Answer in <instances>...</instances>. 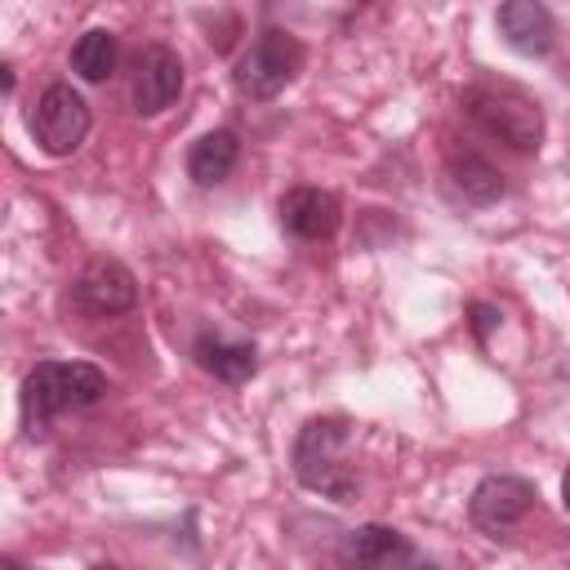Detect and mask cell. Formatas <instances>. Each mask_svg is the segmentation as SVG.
<instances>
[{
    "label": "cell",
    "mask_w": 570,
    "mask_h": 570,
    "mask_svg": "<svg viewBox=\"0 0 570 570\" xmlns=\"http://www.w3.org/2000/svg\"><path fill=\"white\" fill-rule=\"evenodd\" d=\"M347 436H352V423L347 419H307L303 432H298V441H294V476L312 494L334 499V503H352L356 490H361L356 472L343 459Z\"/></svg>",
    "instance_id": "obj_1"
},
{
    "label": "cell",
    "mask_w": 570,
    "mask_h": 570,
    "mask_svg": "<svg viewBox=\"0 0 570 570\" xmlns=\"http://www.w3.org/2000/svg\"><path fill=\"white\" fill-rule=\"evenodd\" d=\"M107 374L89 361H40L22 383V419L27 428H45L62 410H85L102 401Z\"/></svg>",
    "instance_id": "obj_2"
},
{
    "label": "cell",
    "mask_w": 570,
    "mask_h": 570,
    "mask_svg": "<svg viewBox=\"0 0 570 570\" xmlns=\"http://www.w3.org/2000/svg\"><path fill=\"white\" fill-rule=\"evenodd\" d=\"M463 111H468V120L485 138H494V142H503V147H512L521 156L539 151V142H543V111L530 98H521V94H508V89H468L463 94Z\"/></svg>",
    "instance_id": "obj_3"
},
{
    "label": "cell",
    "mask_w": 570,
    "mask_h": 570,
    "mask_svg": "<svg viewBox=\"0 0 570 570\" xmlns=\"http://www.w3.org/2000/svg\"><path fill=\"white\" fill-rule=\"evenodd\" d=\"M298 67H303V45H298L289 31H263V36L236 58L232 80H236V89H240L245 98L267 102V98H276V94L298 76Z\"/></svg>",
    "instance_id": "obj_4"
},
{
    "label": "cell",
    "mask_w": 570,
    "mask_h": 570,
    "mask_svg": "<svg viewBox=\"0 0 570 570\" xmlns=\"http://www.w3.org/2000/svg\"><path fill=\"white\" fill-rule=\"evenodd\" d=\"M31 134L40 142V151L71 156L89 134V102L80 98V89H71L67 80L45 85L31 107Z\"/></svg>",
    "instance_id": "obj_5"
},
{
    "label": "cell",
    "mask_w": 570,
    "mask_h": 570,
    "mask_svg": "<svg viewBox=\"0 0 570 570\" xmlns=\"http://www.w3.org/2000/svg\"><path fill=\"white\" fill-rule=\"evenodd\" d=\"M534 508V485L525 476H512V472H494L485 481H476L472 499H468V517L481 534L499 539L508 534L512 525H521V517Z\"/></svg>",
    "instance_id": "obj_6"
},
{
    "label": "cell",
    "mask_w": 570,
    "mask_h": 570,
    "mask_svg": "<svg viewBox=\"0 0 570 570\" xmlns=\"http://www.w3.org/2000/svg\"><path fill=\"white\" fill-rule=\"evenodd\" d=\"M71 303L89 316H120L134 312L138 303V281L125 263L116 258H89L76 276H71Z\"/></svg>",
    "instance_id": "obj_7"
},
{
    "label": "cell",
    "mask_w": 570,
    "mask_h": 570,
    "mask_svg": "<svg viewBox=\"0 0 570 570\" xmlns=\"http://www.w3.org/2000/svg\"><path fill=\"white\" fill-rule=\"evenodd\" d=\"M183 94V58L169 45H147L134 62V111L160 116Z\"/></svg>",
    "instance_id": "obj_8"
},
{
    "label": "cell",
    "mask_w": 570,
    "mask_h": 570,
    "mask_svg": "<svg viewBox=\"0 0 570 570\" xmlns=\"http://www.w3.org/2000/svg\"><path fill=\"white\" fill-rule=\"evenodd\" d=\"M343 223V205L321 187H289L281 196V227L298 240H330Z\"/></svg>",
    "instance_id": "obj_9"
},
{
    "label": "cell",
    "mask_w": 570,
    "mask_h": 570,
    "mask_svg": "<svg viewBox=\"0 0 570 570\" xmlns=\"http://www.w3.org/2000/svg\"><path fill=\"white\" fill-rule=\"evenodd\" d=\"M410 557L414 543L392 525H356L338 548L343 570H401Z\"/></svg>",
    "instance_id": "obj_10"
},
{
    "label": "cell",
    "mask_w": 570,
    "mask_h": 570,
    "mask_svg": "<svg viewBox=\"0 0 570 570\" xmlns=\"http://www.w3.org/2000/svg\"><path fill=\"white\" fill-rule=\"evenodd\" d=\"M494 22H499V36H503L517 53L539 58V53L552 49V36H557L552 13H548L543 4H534V0H508V4H499Z\"/></svg>",
    "instance_id": "obj_11"
},
{
    "label": "cell",
    "mask_w": 570,
    "mask_h": 570,
    "mask_svg": "<svg viewBox=\"0 0 570 570\" xmlns=\"http://www.w3.org/2000/svg\"><path fill=\"white\" fill-rule=\"evenodd\" d=\"M236 156H240V138L232 129H209L205 138L191 142L187 174H191L196 187H214V183H223L236 169Z\"/></svg>",
    "instance_id": "obj_12"
},
{
    "label": "cell",
    "mask_w": 570,
    "mask_h": 570,
    "mask_svg": "<svg viewBox=\"0 0 570 570\" xmlns=\"http://www.w3.org/2000/svg\"><path fill=\"white\" fill-rule=\"evenodd\" d=\"M445 178H450V187H454L468 205H494V200L503 196L499 169H494L485 156H476V151H454L450 165H445Z\"/></svg>",
    "instance_id": "obj_13"
},
{
    "label": "cell",
    "mask_w": 570,
    "mask_h": 570,
    "mask_svg": "<svg viewBox=\"0 0 570 570\" xmlns=\"http://www.w3.org/2000/svg\"><path fill=\"white\" fill-rule=\"evenodd\" d=\"M196 361L205 374H214L218 383H245L258 370V356L249 343H227V338H200L196 343Z\"/></svg>",
    "instance_id": "obj_14"
},
{
    "label": "cell",
    "mask_w": 570,
    "mask_h": 570,
    "mask_svg": "<svg viewBox=\"0 0 570 570\" xmlns=\"http://www.w3.org/2000/svg\"><path fill=\"white\" fill-rule=\"evenodd\" d=\"M111 67H116V36H111V31L94 27V31H85V36L71 45V71H76L80 80L102 85V80L111 76Z\"/></svg>",
    "instance_id": "obj_15"
},
{
    "label": "cell",
    "mask_w": 570,
    "mask_h": 570,
    "mask_svg": "<svg viewBox=\"0 0 570 570\" xmlns=\"http://www.w3.org/2000/svg\"><path fill=\"white\" fill-rule=\"evenodd\" d=\"M468 316H472V334H476L481 343H485V338H490V330L503 321V312H499L494 303H472V307H468Z\"/></svg>",
    "instance_id": "obj_16"
},
{
    "label": "cell",
    "mask_w": 570,
    "mask_h": 570,
    "mask_svg": "<svg viewBox=\"0 0 570 570\" xmlns=\"http://www.w3.org/2000/svg\"><path fill=\"white\" fill-rule=\"evenodd\" d=\"M561 503H566V512H570V472L561 476Z\"/></svg>",
    "instance_id": "obj_17"
},
{
    "label": "cell",
    "mask_w": 570,
    "mask_h": 570,
    "mask_svg": "<svg viewBox=\"0 0 570 570\" xmlns=\"http://www.w3.org/2000/svg\"><path fill=\"white\" fill-rule=\"evenodd\" d=\"M89 570H120L116 561H98V566H89Z\"/></svg>",
    "instance_id": "obj_18"
},
{
    "label": "cell",
    "mask_w": 570,
    "mask_h": 570,
    "mask_svg": "<svg viewBox=\"0 0 570 570\" xmlns=\"http://www.w3.org/2000/svg\"><path fill=\"white\" fill-rule=\"evenodd\" d=\"M401 570H436V566H428V561H423V566H401Z\"/></svg>",
    "instance_id": "obj_19"
},
{
    "label": "cell",
    "mask_w": 570,
    "mask_h": 570,
    "mask_svg": "<svg viewBox=\"0 0 570 570\" xmlns=\"http://www.w3.org/2000/svg\"><path fill=\"white\" fill-rule=\"evenodd\" d=\"M4 570H22V566H18V561H4Z\"/></svg>",
    "instance_id": "obj_20"
}]
</instances>
